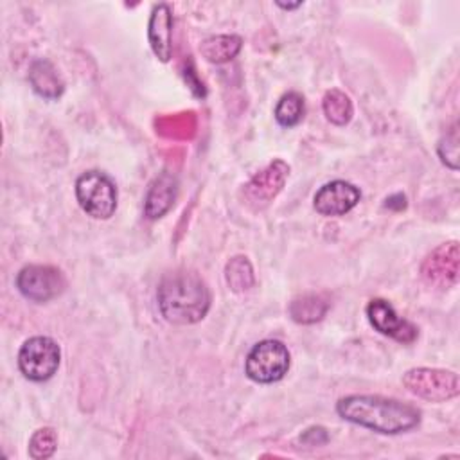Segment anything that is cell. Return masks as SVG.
<instances>
[{"label":"cell","mask_w":460,"mask_h":460,"mask_svg":"<svg viewBox=\"0 0 460 460\" xmlns=\"http://www.w3.org/2000/svg\"><path fill=\"white\" fill-rule=\"evenodd\" d=\"M156 131L167 138H190L196 131V117L192 111L160 117L156 120Z\"/></svg>","instance_id":"ffe728a7"},{"label":"cell","mask_w":460,"mask_h":460,"mask_svg":"<svg viewBox=\"0 0 460 460\" xmlns=\"http://www.w3.org/2000/svg\"><path fill=\"white\" fill-rule=\"evenodd\" d=\"M331 307V302L325 295L322 293H304L295 296L289 302V316L293 322L302 323V325H311L320 322Z\"/></svg>","instance_id":"9a60e30c"},{"label":"cell","mask_w":460,"mask_h":460,"mask_svg":"<svg viewBox=\"0 0 460 460\" xmlns=\"http://www.w3.org/2000/svg\"><path fill=\"white\" fill-rule=\"evenodd\" d=\"M61 349L49 336H32L18 350V368L29 381H47L59 367Z\"/></svg>","instance_id":"8992f818"},{"label":"cell","mask_w":460,"mask_h":460,"mask_svg":"<svg viewBox=\"0 0 460 460\" xmlns=\"http://www.w3.org/2000/svg\"><path fill=\"white\" fill-rule=\"evenodd\" d=\"M361 199V190L345 180H332L322 185L314 198L313 205L322 216H343L352 210Z\"/></svg>","instance_id":"8fae6325"},{"label":"cell","mask_w":460,"mask_h":460,"mask_svg":"<svg viewBox=\"0 0 460 460\" xmlns=\"http://www.w3.org/2000/svg\"><path fill=\"white\" fill-rule=\"evenodd\" d=\"M176 194H178V178L169 171L160 172L151 181L146 192L144 216L147 219H160L172 208Z\"/></svg>","instance_id":"4fadbf2b"},{"label":"cell","mask_w":460,"mask_h":460,"mask_svg":"<svg viewBox=\"0 0 460 460\" xmlns=\"http://www.w3.org/2000/svg\"><path fill=\"white\" fill-rule=\"evenodd\" d=\"M288 176L289 165L284 160H273L243 185V203L252 210L266 208L284 189Z\"/></svg>","instance_id":"ba28073f"},{"label":"cell","mask_w":460,"mask_h":460,"mask_svg":"<svg viewBox=\"0 0 460 460\" xmlns=\"http://www.w3.org/2000/svg\"><path fill=\"white\" fill-rule=\"evenodd\" d=\"M437 153L444 165L456 171L458 169V129L456 124L442 137V140L437 146Z\"/></svg>","instance_id":"7402d4cb"},{"label":"cell","mask_w":460,"mask_h":460,"mask_svg":"<svg viewBox=\"0 0 460 460\" xmlns=\"http://www.w3.org/2000/svg\"><path fill=\"white\" fill-rule=\"evenodd\" d=\"M156 300L162 316L169 323L192 325L207 316L212 296L196 271L174 270L162 277Z\"/></svg>","instance_id":"7a4b0ae2"},{"label":"cell","mask_w":460,"mask_h":460,"mask_svg":"<svg viewBox=\"0 0 460 460\" xmlns=\"http://www.w3.org/2000/svg\"><path fill=\"white\" fill-rule=\"evenodd\" d=\"M460 273V248L456 241L438 244L420 264L422 279L438 289L456 286Z\"/></svg>","instance_id":"9c48e42d"},{"label":"cell","mask_w":460,"mask_h":460,"mask_svg":"<svg viewBox=\"0 0 460 460\" xmlns=\"http://www.w3.org/2000/svg\"><path fill=\"white\" fill-rule=\"evenodd\" d=\"M322 108H323V113L327 117V120L336 124V126H345L352 119V113H354L350 97L345 92L338 90V88H332V90L325 92L323 101H322Z\"/></svg>","instance_id":"ac0fdd59"},{"label":"cell","mask_w":460,"mask_h":460,"mask_svg":"<svg viewBox=\"0 0 460 460\" xmlns=\"http://www.w3.org/2000/svg\"><path fill=\"white\" fill-rule=\"evenodd\" d=\"M336 411L341 419L381 435H399L420 422L417 406L385 395H345L336 402Z\"/></svg>","instance_id":"6da1fadb"},{"label":"cell","mask_w":460,"mask_h":460,"mask_svg":"<svg viewBox=\"0 0 460 460\" xmlns=\"http://www.w3.org/2000/svg\"><path fill=\"white\" fill-rule=\"evenodd\" d=\"M147 40L153 54L167 63L172 56V11L169 4L160 2L153 7L147 23Z\"/></svg>","instance_id":"7c38bea8"},{"label":"cell","mask_w":460,"mask_h":460,"mask_svg":"<svg viewBox=\"0 0 460 460\" xmlns=\"http://www.w3.org/2000/svg\"><path fill=\"white\" fill-rule=\"evenodd\" d=\"M18 291L31 302L43 304L58 298L65 288L66 280L59 268L50 264H27L16 275Z\"/></svg>","instance_id":"52a82bcc"},{"label":"cell","mask_w":460,"mask_h":460,"mask_svg":"<svg viewBox=\"0 0 460 460\" xmlns=\"http://www.w3.org/2000/svg\"><path fill=\"white\" fill-rule=\"evenodd\" d=\"M304 113H305V101H304V95L291 90V92H286L277 106H275V120L282 126V128H293L296 126L302 119H304Z\"/></svg>","instance_id":"d6986e66"},{"label":"cell","mask_w":460,"mask_h":460,"mask_svg":"<svg viewBox=\"0 0 460 460\" xmlns=\"http://www.w3.org/2000/svg\"><path fill=\"white\" fill-rule=\"evenodd\" d=\"M75 198L93 219H110L117 210V185L101 171H86L77 178Z\"/></svg>","instance_id":"3957f363"},{"label":"cell","mask_w":460,"mask_h":460,"mask_svg":"<svg viewBox=\"0 0 460 460\" xmlns=\"http://www.w3.org/2000/svg\"><path fill=\"white\" fill-rule=\"evenodd\" d=\"M402 385L408 392L429 402H444L460 394L458 374L446 368H410L402 376Z\"/></svg>","instance_id":"5b68a950"},{"label":"cell","mask_w":460,"mask_h":460,"mask_svg":"<svg viewBox=\"0 0 460 460\" xmlns=\"http://www.w3.org/2000/svg\"><path fill=\"white\" fill-rule=\"evenodd\" d=\"M58 446V435L54 428H40L29 440V456L34 460H45L54 455Z\"/></svg>","instance_id":"44dd1931"},{"label":"cell","mask_w":460,"mask_h":460,"mask_svg":"<svg viewBox=\"0 0 460 460\" xmlns=\"http://www.w3.org/2000/svg\"><path fill=\"white\" fill-rule=\"evenodd\" d=\"M243 47V38L237 34H216L210 36L207 40H203V43L199 45V52L201 56L208 61V63H226L230 59H234Z\"/></svg>","instance_id":"2e32d148"},{"label":"cell","mask_w":460,"mask_h":460,"mask_svg":"<svg viewBox=\"0 0 460 460\" xmlns=\"http://www.w3.org/2000/svg\"><path fill=\"white\" fill-rule=\"evenodd\" d=\"M225 280L234 293H244L255 284L253 268L244 255L232 257L225 266Z\"/></svg>","instance_id":"e0dca14e"},{"label":"cell","mask_w":460,"mask_h":460,"mask_svg":"<svg viewBox=\"0 0 460 460\" xmlns=\"http://www.w3.org/2000/svg\"><path fill=\"white\" fill-rule=\"evenodd\" d=\"M29 84L34 90V93H38L40 97L49 99V101L61 97V93L65 90V83H63L61 75L58 74L56 66L49 59H43V58L34 59L31 63Z\"/></svg>","instance_id":"5bb4252c"},{"label":"cell","mask_w":460,"mask_h":460,"mask_svg":"<svg viewBox=\"0 0 460 460\" xmlns=\"http://www.w3.org/2000/svg\"><path fill=\"white\" fill-rule=\"evenodd\" d=\"M367 318L379 334L399 343H413L419 336V329L410 320L399 316L394 305L385 298H372L367 304Z\"/></svg>","instance_id":"30bf717a"},{"label":"cell","mask_w":460,"mask_h":460,"mask_svg":"<svg viewBox=\"0 0 460 460\" xmlns=\"http://www.w3.org/2000/svg\"><path fill=\"white\" fill-rule=\"evenodd\" d=\"M280 9L284 11H293V9H298L302 5V2H295V4H284V2H275Z\"/></svg>","instance_id":"603a6c76"},{"label":"cell","mask_w":460,"mask_h":460,"mask_svg":"<svg viewBox=\"0 0 460 460\" xmlns=\"http://www.w3.org/2000/svg\"><path fill=\"white\" fill-rule=\"evenodd\" d=\"M291 365L288 347L279 340H262L255 343L244 361L246 376L261 385L280 381Z\"/></svg>","instance_id":"277c9868"}]
</instances>
